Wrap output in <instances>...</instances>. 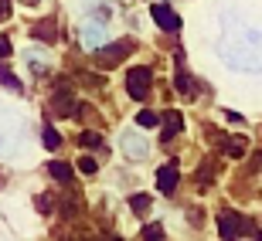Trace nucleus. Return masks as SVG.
Segmentation results:
<instances>
[{
  "instance_id": "7",
  "label": "nucleus",
  "mask_w": 262,
  "mask_h": 241,
  "mask_svg": "<svg viewBox=\"0 0 262 241\" xmlns=\"http://www.w3.org/2000/svg\"><path fill=\"white\" fill-rule=\"evenodd\" d=\"M31 34H34V38H41V41H58V31H55V17L38 20V24L31 28Z\"/></svg>"
},
{
  "instance_id": "18",
  "label": "nucleus",
  "mask_w": 262,
  "mask_h": 241,
  "mask_svg": "<svg viewBox=\"0 0 262 241\" xmlns=\"http://www.w3.org/2000/svg\"><path fill=\"white\" fill-rule=\"evenodd\" d=\"M78 143L85 146V150H89V146H92V150H96V146H99V143H102V136H99V133H89V129H85V133L78 136Z\"/></svg>"
},
{
  "instance_id": "4",
  "label": "nucleus",
  "mask_w": 262,
  "mask_h": 241,
  "mask_svg": "<svg viewBox=\"0 0 262 241\" xmlns=\"http://www.w3.org/2000/svg\"><path fill=\"white\" fill-rule=\"evenodd\" d=\"M150 14H154V20H157L164 31H170V34H174V31H181V17H177L170 7H164V4H154V7H150Z\"/></svg>"
},
{
  "instance_id": "22",
  "label": "nucleus",
  "mask_w": 262,
  "mask_h": 241,
  "mask_svg": "<svg viewBox=\"0 0 262 241\" xmlns=\"http://www.w3.org/2000/svg\"><path fill=\"white\" fill-rule=\"evenodd\" d=\"M7 55H10V41L0 38V58H7Z\"/></svg>"
},
{
  "instance_id": "16",
  "label": "nucleus",
  "mask_w": 262,
  "mask_h": 241,
  "mask_svg": "<svg viewBox=\"0 0 262 241\" xmlns=\"http://www.w3.org/2000/svg\"><path fill=\"white\" fill-rule=\"evenodd\" d=\"M45 146H48V150H58L61 146V136H58L55 126H45Z\"/></svg>"
},
{
  "instance_id": "20",
  "label": "nucleus",
  "mask_w": 262,
  "mask_h": 241,
  "mask_svg": "<svg viewBox=\"0 0 262 241\" xmlns=\"http://www.w3.org/2000/svg\"><path fill=\"white\" fill-rule=\"evenodd\" d=\"M0 82H4V85H7L10 92H20V82H17V78H14V75H10L7 68H0Z\"/></svg>"
},
{
  "instance_id": "6",
  "label": "nucleus",
  "mask_w": 262,
  "mask_h": 241,
  "mask_svg": "<svg viewBox=\"0 0 262 241\" xmlns=\"http://www.w3.org/2000/svg\"><path fill=\"white\" fill-rule=\"evenodd\" d=\"M177 177H181V170H177L174 160L160 166V174H157V187H160V194H170V190H174V187H177Z\"/></svg>"
},
{
  "instance_id": "12",
  "label": "nucleus",
  "mask_w": 262,
  "mask_h": 241,
  "mask_svg": "<svg viewBox=\"0 0 262 241\" xmlns=\"http://www.w3.org/2000/svg\"><path fill=\"white\" fill-rule=\"evenodd\" d=\"M222 150L232 156V160H238V156L245 153V139L242 136H228V143H222Z\"/></svg>"
},
{
  "instance_id": "11",
  "label": "nucleus",
  "mask_w": 262,
  "mask_h": 241,
  "mask_svg": "<svg viewBox=\"0 0 262 241\" xmlns=\"http://www.w3.org/2000/svg\"><path fill=\"white\" fill-rule=\"evenodd\" d=\"M123 150H126L133 160H143V156H146V143H136V136H133V133L123 136Z\"/></svg>"
},
{
  "instance_id": "10",
  "label": "nucleus",
  "mask_w": 262,
  "mask_h": 241,
  "mask_svg": "<svg viewBox=\"0 0 262 241\" xmlns=\"http://www.w3.org/2000/svg\"><path fill=\"white\" fill-rule=\"evenodd\" d=\"M177 92H184V95H191L194 92V82H191V75L184 71V61H181V55H177V78H174Z\"/></svg>"
},
{
  "instance_id": "25",
  "label": "nucleus",
  "mask_w": 262,
  "mask_h": 241,
  "mask_svg": "<svg viewBox=\"0 0 262 241\" xmlns=\"http://www.w3.org/2000/svg\"><path fill=\"white\" fill-rule=\"evenodd\" d=\"M109 241H123V238H109Z\"/></svg>"
},
{
  "instance_id": "13",
  "label": "nucleus",
  "mask_w": 262,
  "mask_h": 241,
  "mask_svg": "<svg viewBox=\"0 0 262 241\" xmlns=\"http://www.w3.org/2000/svg\"><path fill=\"white\" fill-rule=\"evenodd\" d=\"M48 174L55 177V180L68 183V180H72V166H68V163H61V160H55V163H48Z\"/></svg>"
},
{
  "instance_id": "5",
  "label": "nucleus",
  "mask_w": 262,
  "mask_h": 241,
  "mask_svg": "<svg viewBox=\"0 0 262 241\" xmlns=\"http://www.w3.org/2000/svg\"><path fill=\"white\" fill-rule=\"evenodd\" d=\"M51 112H55V116H75V112H78V102L72 99L68 85L61 88V92H58L55 99H51Z\"/></svg>"
},
{
  "instance_id": "15",
  "label": "nucleus",
  "mask_w": 262,
  "mask_h": 241,
  "mask_svg": "<svg viewBox=\"0 0 262 241\" xmlns=\"http://www.w3.org/2000/svg\"><path fill=\"white\" fill-rule=\"evenodd\" d=\"M160 123V116H157V112H136V126H140V129H154V126Z\"/></svg>"
},
{
  "instance_id": "19",
  "label": "nucleus",
  "mask_w": 262,
  "mask_h": 241,
  "mask_svg": "<svg viewBox=\"0 0 262 241\" xmlns=\"http://www.w3.org/2000/svg\"><path fill=\"white\" fill-rule=\"evenodd\" d=\"M78 170H82V174H85V177H92V174H96V170H99V163H96V160H92V156H82V160H78Z\"/></svg>"
},
{
  "instance_id": "24",
  "label": "nucleus",
  "mask_w": 262,
  "mask_h": 241,
  "mask_svg": "<svg viewBox=\"0 0 262 241\" xmlns=\"http://www.w3.org/2000/svg\"><path fill=\"white\" fill-rule=\"evenodd\" d=\"M252 163H255V170H262V153H255V156H252Z\"/></svg>"
},
{
  "instance_id": "2",
  "label": "nucleus",
  "mask_w": 262,
  "mask_h": 241,
  "mask_svg": "<svg viewBox=\"0 0 262 241\" xmlns=\"http://www.w3.org/2000/svg\"><path fill=\"white\" fill-rule=\"evenodd\" d=\"M150 82H154V71L150 68H129L126 75V92L133 99H143L146 92H150Z\"/></svg>"
},
{
  "instance_id": "3",
  "label": "nucleus",
  "mask_w": 262,
  "mask_h": 241,
  "mask_svg": "<svg viewBox=\"0 0 262 241\" xmlns=\"http://www.w3.org/2000/svg\"><path fill=\"white\" fill-rule=\"evenodd\" d=\"M129 51H133V41H119V44H113V48H99L96 51V61L102 68H113V65H119V61L126 58Z\"/></svg>"
},
{
  "instance_id": "17",
  "label": "nucleus",
  "mask_w": 262,
  "mask_h": 241,
  "mask_svg": "<svg viewBox=\"0 0 262 241\" xmlns=\"http://www.w3.org/2000/svg\"><path fill=\"white\" fill-rule=\"evenodd\" d=\"M143 241H164V228H160V224H146L143 228Z\"/></svg>"
},
{
  "instance_id": "21",
  "label": "nucleus",
  "mask_w": 262,
  "mask_h": 241,
  "mask_svg": "<svg viewBox=\"0 0 262 241\" xmlns=\"http://www.w3.org/2000/svg\"><path fill=\"white\" fill-rule=\"evenodd\" d=\"M38 211H41V214H51V211H55V201H51V194H38Z\"/></svg>"
},
{
  "instance_id": "26",
  "label": "nucleus",
  "mask_w": 262,
  "mask_h": 241,
  "mask_svg": "<svg viewBox=\"0 0 262 241\" xmlns=\"http://www.w3.org/2000/svg\"><path fill=\"white\" fill-rule=\"evenodd\" d=\"M28 4H38V0H28Z\"/></svg>"
},
{
  "instance_id": "1",
  "label": "nucleus",
  "mask_w": 262,
  "mask_h": 241,
  "mask_svg": "<svg viewBox=\"0 0 262 241\" xmlns=\"http://www.w3.org/2000/svg\"><path fill=\"white\" fill-rule=\"evenodd\" d=\"M218 231H222L225 241H238L242 234H249V231L255 234V224L245 221L242 214H235V211H228V207H225V211L218 214Z\"/></svg>"
},
{
  "instance_id": "9",
  "label": "nucleus",
  "mask_w": 262,
  "mask_h": 241,
  "mask_svg": "<svg viewBox=\"0 0 262 241\" xmlns=\"http://www.w3.org/2000/svg\"><path fill=\"white\" fill-rule=\"evenodd\" d=\"M82 41H85V48H102V41H106V31L99 28V24H89L82 31Z\"/></svg>"
},
{
  "instance_id": "23",
  "label": "nucleus",
  "mask_w": 262,
  "mask_h": 241,
  "mask_svg": "<svg viewBox=\"0 0 262 241\" xmlns=\"http://www.w3.org/2000/svg\"><path fill=\"white\" fill-rule=\"evenodd\" d=\"M7 14H10V0H0V20L7 17Z\"/></svg>"
},
{
  "instance_id": "8",
  "label": "nucleus",
  "mask_w": 262,
  "mask_h": 241,
  "mask_svg": "<svg viewBox=\"0 0 262 241\" xmlns=\"http://www.w3.org/2000/svg\"><path fill=\"white\" fill-rule=\"evenodd\" d=\"M181 129H184V119H181V112H174V109H170V112L164 116V139L170 143V136H177Z\"/></svg>"
},
{
  "instance_id": "14",
  "label": "nucleus",
  "mask_w": 262,
  "mask_h": 241,
  "mask_svg": "<svg viewBox=\"0 0 262 241\" xmlns=\"http://www.w3.org/2000/svg\"><path fill=\"white\" fill-rule=\"evenodd\" d=\"M129 207H133V214H146L150 211V197L146 194H133L129 197Z\"/></svg>"
}]
</instances>
